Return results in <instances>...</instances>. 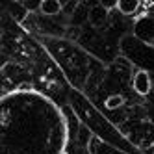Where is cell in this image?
<instances>
[{"mask_svg": "<svg viewBox=\"0 0 154 154\" xmlns=\"http://www.w3.org/2000/svg\"><path fill=\"white\" fill-rule=\"evenodd\" d=\"M134 35L141 43H145V45L154 48V17H150V15L139 17L134 24Z\"/></svg>", "mask_w": 154, "mask_h": 154, "instance_id": "1", "label": "cell"}, {"mask_svg": "<svg viewBox=\"0 0 154 154\" xmlns=\"http://www.w3.org/2000/svg\"><path fill=\"white\" fill-rule=\"evenodd\" d=\"M132 87H134V91L141 97H145L150 93V87H152V82H150V74L147 71H137L134 74V78H132Z\"/></svg>", "mask_w": 154, "mask_h": 154, "instance_id": "2", "label": "cell"}, {"mask_svg": "<svg viewBox=\"0 0 154 154\" xmlns=\"http://www.w3.org/2000/svg\"><path fill=\"white\" fill-rule=\"evenodd\" d=\"M108 11L109 9H106L102 4H97L91 8V11H89V23L97 28H100L106 24V20H108Z\"/></svg>", "mask_w": 154, "mask_h": 154, "instance_id": "3", "label": "cell"}, {"mask_svg": "<svg viewBox=\"0 0 154 154\" xmlns=\"http://www.w3.org/2000/svg\"><path fill=\"white\" fill-rule=\"evenodd\" d=\"M39 11L47 17H54L61 11V2L60 0H39Z\"/></svg>", "mask_w": 154, "mask_h": 154, "instance_id": "4", "label": "cell"}, {"mask_svg": "<svg viewBox=\"0 0 154 154\" xmlns=\"http://www.w3.org/2000/svg\"><path fill=\"white\" fill-rule=\"evenodd\" d=\"M139 4H141V0H117L115 9L121 11L123 15H134L137 11Z\"/></svg>", "mask_w": 154, "mask_h": 154, "instance_id": "5", "label": "cell"}, {"mask_svg": "<svg viewBox=\"0 0 154 154\" xmlns=\"http://www.w3.org/2000/svg\"><path fill=\"white\" fill-rule=\"evenodd\" d=\"M125 104V97L123 95H112L106 98V109H117Z\"/></svg>", "mask_w": 154, "mask_h": 154, "instance_id": "6", "label": "cell"}, {"mask_svg": "<svg viewBox=\"0 0 154 154\" xmlns=\"http://www.w3.org/2000/svg\"><path fill=\"white\" fill-rule=\"evenodd\" d=\"M100 4L106 8V9H112V8H115V4H117V0H100Z\"/></svg>", "mask_w": 154, "mask_h": 154, "instance_id": "7", "label": "cell"}, {"mask_svg": "<svg viewBox=\"0 0 154 154\" xmlns=\"http://www.w3.org/2000/svg\"><path fill=\"white\" fill-rule=\"evenodd\" d=\"M149 2H150V4H152V6H154V0H149Z\"/></svg>", "mask_w": 154, "mask_h": 154, "instance_id": "8", "label": "cell"}, {"mask_svg": "<svg viewBox=\"0 0 154 154\" xmlns=\"http://www.w3.org/2000/svg\"><path fill=\"white\" fill-rule=\"evenodd\" d=\"M15 2H24V0H15Z\"/></svg>", "mask_w": 154, "mask_h": 154, "instance_id": "9", "label": "cell"}]
</instances>
